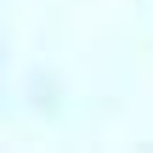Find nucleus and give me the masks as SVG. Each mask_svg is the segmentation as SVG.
<instances>
[{
  "label": "nucleus",
  "instance_id": "1",
  "mask_svg": "<svg viewBox=\"0 0 153 153\" xmlns=\"http://www.w3.org/2000/svg\"><path fill=\"white\" fill-rule=\"evenodd\" d=\"M0 74H6V45H0Z\"/></svg>",
  "mask_w": 153,
  "mask_h": 153
}]
</instances>
